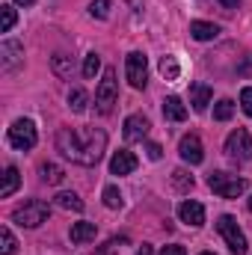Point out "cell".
Segmentation results:
<instances>
[{
    "mask_svg": "<svg viewBox=\"0 0 252 255\" xmlns=\"http://www.w3.org/2000/svg\"><path fill=\"white\" fill-rule=\"evenodd\" d=\"M15 3H21V6H33L36 0H15Z\"/></svg>",
    "mask_w": 252,
    "mask_h": 255,
    "instance_id": "cell-37",
    "label": "cell"
},
{
    "mask_svg": "<svg viewBox=\"0 0 252 255\" xmlns=\"http://www.w3.org/2000/svg\"><path fill=\"white\" fill-rule=\"evenodd\" d=\"M136 255H154V253H151V247H145V244H142V250H139Z\"/></svg>",
    "mask_w": 252,
    "mask_h": 255,
    "instance_id": "cell-36",
    "label": "cell"
},
{
    "mask_svg": "<svg viewBox=\"0 0 252 255\" xmlns=\"http://www.w3.org/2000/svg\"><path fill=\"white\" fill-rule=\"evenodd\" d=\"M232 116H235V104H232L229 98L217 101V107H214V119H217V122H229Z\"/></svg>",
    "mask_w": 252,
    "mask_h": 255,
    "instance_id": "cell-23",
    "label": "cell"
},
{
    "mask_svg": "<svg viewBox=\"0 0 252 255\" xmlns=\"http://www.w3.org/2000/svg\"><path fill=\"white\" fill-rule=\"evenodd\" d=\"M125 74H127V83H130L133 89H142V86H145V77H148V60H145L139 51L127 54Z\"/></svg>",
    "mask_w": 252,
    "mask_h": 255,
    "instance_id": "cell-8",
    "label": "cell"
},
{
    "mask_svg": "<svg viewBox=\"0 0 252 255\" xmlns=\"http://www.w3.org/2000/svg\"><path fill=\"white\" fill-rule=\"evenodd\" d=\"M217 232L223 235L226 247H229L235 255H247V238H244V232L238 229V220H235V217L223 214V217L217 220Z\"/></svg>",
    "mask_w": 252,
    "mask_h": 255,
    "instance_id": "cell-3",
    "label": "cell"
},
{
    "mask_svg": "<svg viewBox=\"0 0 252 255\" xmlns=\"http://www.w3.org/2000/svg\"><path fill=\"white\" fill-rule=\"evenodd\" d=\"M89 15H92V18H107V15H110V0H92Z\"/></svg>",
    "mask_w": 252,
    "mask_h": 255,
    "instance_id": "cell-28",
    "label": "cell"
},
{
    "mask_svg": "<svg viewBox=\"0 0 252 255\" xmlns=\"http://www.w3.org/2000/svg\"><path fill=\"white\" fill-rule=\"evenodd\" d=\"M107 133L101 128H60L57 130V151L80 166H95L104 157Z\"/></svg>",
    "mask_w": 252,
    "mask_h": 255,
    "instance_id": "cell-1",
    "label": "cell"
},
{
    "mask_svg": "<svg viewBox=\"0 0 252 255\" xmlns=\"http://www.w3.org/2000/svg\"><path fill=\"white\" fill-rule=\"evenodd\" d=\"M36 139H39V133H36V125L30 119H15L12 122V128H9V145L12 148L27 151V148L36 145Z\"/></svg>",
    "mask_w": 252,
    "mask_h": 255,
    "instance_id": "cell-5",
    "label": "cell"
},
{
    "mask_svg": "<svg viewBox=\"0 0 252 255\" xmlns=\"http://www.w3.org/2000/svg\"><path fill=\"white\" fill-rule=\"evenodd\" d=\"M98 68H101L98 54H89V57L83 60V74H86V77H95V74H98Z\"/></svg>",
    "mask_w": 252,
    "mask_h": 255,
    "instance_id": "cell-30",
    "label": "cell"
},
{
    "mask_svg": "<svg viewBox=\"0 0 252 255\" xmlns=\"http://www.w3.org/2000/svg\"><path fill=\"white\" fill-rule=\"evenodd\" d=\"M18 184H21L18 169H15V166H6V172H3V184H0V196H3V199H9L12 193L18 190Z\"/></svg>",
    "mask_w": 252,
    "mask_h": 255,
    "instance_id": "cell-18",
    "label": "cell"
},
{
    "mask_svg": "<svg viewBox=\"0 0 252 255\" xmlns=\"http://www.w3.org/2000/svg\"><path fill=\"white\" fill-rule=\"evenodd\" d=\"M0 57H3V68H6V71H12L15 65L21 63L24 48H21L18 42H3V45H0Z\"/></svg>",
    "mask_w": 252,
    "mask_h": 255,
    "instance_id": "cell-13",
    "label": "cell"
},
{
    "mask_svg": "<svg viewBox=\"0 0 252 255\" xmlns=\"http://www.w3.org/2000/svg\"><path fill=\"white\" fill-rule=\"evenodd\" d=\"M116 95H119V83H116V68H107L104 71V80L95 92V104H98V113H110L113 104H116Z\"/></svg>",
    "mask_w": 252,
    "mask_h": 255,
    "instance_id": "cell-6",
    "label": "cell"
},
{
    "mask_svg": "<svg viewBox=\"0 0 252 255\" xmlns=\"http://www.w3.org/2000/svg\"><path fill=\"white\" fill-rule=\"evenodd\" d=\"M160 255H187V253H184V247L172 244V247H163V253H160Z\"/></svg>",
    "mask_w": 252,
    "mask_h": 255,
    "instance_id": "cell-34",
    "label": "cell"
},
{
    "mask_svg": "<svg viewBox=\"0 0 252 255\" xmlns=\"http://www.w3.org/2000/svg\"><path fill=\"white\" fill-rule=\"evenodd\" d=\"M148 119L145 116H127L125 119V139L127 142H139L148 136Z\"/></svg>",
    "mask_w": 252,
    "mask_h": 255,
    "instance_id": "cell-12",
    "label": "cell"
},
{
    "mask_svg": "<svg viewBox=\"0 0 252 255\" xmlns=\"http://www.w3.org/2000/svg\"><path fill=\"white\" fill-rule=\"evenodd\" d=\"M241 104H244V113L252 116V86H247V89L241 92Z\"/></svg>",
    "mask_w": 252,
    "mask_h": 255,
    "instance_id": "cell-31",
    "label": "cell"
},
{
    "mask_svg": "<svg viewBox=\"0 0 252 255\" xmlns=\"http://www.w3.org/2000/svg\"><path fill=\"white\" fill-rule=\"evenodd\" d=\"M163 116H166L169 122H184V119H187V107L181 104V98L169 95V98H163Z\"/></svg>",
    "mask_w": 252,
    "mask_h": 255,
    "instance_id": "cell-15",
    "label": "cell"
},
{
    "mask_svg": "<svg viewBox=\"0 0 252 255\" xmlns=\"http://www.w3.org/2000/svg\"><path fill=\"white\" fill-rule=\"evenodd\" d=\"M226 151H229V157H235V160H252V136H250V130H244V128L232 130L229 139H226Z\"/></svg>",
    "mask_w": 252,
    "mask_h": 255,
    "instance_id": "cell-7",
    "label": "cell"
},
{
    "mask_svg": "<svg viewBox=\"0 0 252 255\" xmlns=\"http://www.w3.org/2000/svg\"><path fill=\"white\" fill-rule=\"evenodd\" d=\"M119 244H125V238H122V241H116V238H113V241H107V244H104V250H98L95 255H116Z\"/></svg>",
    "mask_w": 252,
    "mask_h": 255,
    "instance_id": "cell-32",
    "label": "cell"
},
{
    "mask_svg": "<svg viewBox=\"0 0 252 255\" xmlns=\"http://www.w3.org/2000/svg\"><path fill=\"white\" fill-rule=\"evenodd\" d=\"M220 3H223V6H226V9H235V6H238V3H241V0H220Z\"/></svg>",
    "mask_w": 252,
    "mask_h": 255,
    "instance_id": "cell-35",
    "label": "cell"
},
{
    "mask_svg": "<svg viewBox=\"0 0 252 255\" xmlns=\"http://www.w3.org/2000/svg\"><path fill=\"white\" fill-rule=\"evenodd\" d=\"M208 187L217 196H223V199H238L247 190V181L238 178V175H229V172H211L208 175Z\"/></svg>",
    "mask_w": 252,
    "mask_h": 255,
    "instance_id": "cell-4",
    "label": "cell"
},
{
    "mask_svg": "<svg viewBox=\"0 0 252 255\" xmlns=\"http://www.w3.org/2000/svg\"><path fill=\"white\" fill-rule=\"evenodd\" d=\"M15 250H18V244H15V238H12V232L3 226V229H0V253L3 255H15Z\"/></svg>",
    "mask_w": 252,
    "mask_h": 255,
    "instance_id": "cell-24",
    "label": "cell"
},
{
    "mask_svg": "<svg viewBox=\"0 0 252 255\" xmlns=\"http://www.w3.org/2000/svg\"><path fill=\"white\" fill-rule=\"evenodd\" d=\"M145 151H148V160H160V157H163V148H160L157 142H148Z\"/></svg>",
    "mask_w": 252,
    "mask_h": 255,
    "instance_id": "cell-33",
    "label": "cell"
},
{
    "mask_svg": "<svg viewBox=\"0 0 252 255\" xmlns=\"http://www.w3.org/2000/svg\"><path fill=\"white\" fill-rule=\"evenodd\" d=\"M160 74L166 77V80H178V74H181V65L175 57H163L160 60Z\"/></svg>",
    "mask_w": 252,
    "mask_h": 255,
    "instance_id": "cell-22",
    "label": "cell"
},
{
    "mask_svg": "<svg viewBox=\"0 0 252 255\" xmlns=\"http://www.w3.org/2000/svg\"><path fill=\"white\" fill-rule=\"evenodd\" d=\"M57 205L65 208V211H74V214L83 211V199H80L77 193H60V196H57Z\"/></svg>",
    "mask_w": 252,
    "mask_h": 255,
    "instance_id": "cell-19",
    "label": "cell"
},
{
    "mask_svg": "<svg viewBox=\"0 0 252 255\" xmlns=\"http://www.w3.org/2000/svg\"><path fill=\"white\" fill-rule=\"evenodd\" d=\"M104 205H107V208H122V205H125L119 187H104Z\"/></svg>",
    "mask_w": 252,
    "mask_h": 255,
    "instance_id": "cell-27",
    "label": "cell"
},
{
    "mask_svg": "<svg viewBox=\"0 0 252 255\" xmlns=\"http://www.w3.org/2000/svg\"><path fill=\"white\" fill-rule=\"evenodd\" d=\"M48 217H51V205L42 202V199H30V202H24L21 208H15V214H12V220H15L21 229H36V226H42Z\"/></svg>",
    "mask_w": 252,
    "mask_h": 255,
    "instance_id": "cell-2",
    "label": "cell"
},
{
    "mask_svg": "<svg viewBox=\"0 0 252 255\" xmlns=\"http://www.w3.org/2000/svg\"><path fill=\"white\" fill-rule=\"evenodd\" d=\"M211 95H214L211 86H205V83H193V86H190V104H193V110L202 113V110L211 104Z\"/></svg>",
    "mask_w": 252,
    "mask_h": 255,
    "instance_id": "cell-14",
    "label": "cell"
},
{
    "mask_svg": "<svg viewBox=\"0 0 252 255\" xmlns=\"http://www.w3.org/2000/svg\"><path fill=\"white\" fill-rule=\"evenodd\" d=\"M51 68H54L60 77H68V74H71V57H65V54H57V57L51 60Z\"/></svg>",
    "mask_w": 252,
    "mask_h": 255,
    "instance_id": "cell-25",
    "label": "cell"
},
{
    "mask_svg": "<svg viewBox=\"0 0 252 255\" xmlns=\"http://www.w3.org/2000/svg\"><path fill=\"white\" fill-rule=\"evenodd\" d=\"M178 154H181V160H187V163H202L205 160V148H202V139L196 136V133H187V136H181V142H178Z\"/></svg>",
    "mask_w": 252,
    "mask_h": 255,
    "instance_id": "cell-9",
    "label": "cell"
},
{
    "mask_svg": "<svg viewBox=\"0 0 252 255\" xmlns=\"http://www.w3.org/2000/svg\"><path fill=\"white\" fill-rule=\"evenodd\" d=\"M15 27V9L12 6H0V33H9Z\"/></svg>",
    "mask_w": 252,
    "mask_h": 255,
    "instance_id": "cell-26",
    "label": "cell"
},
{
    "mask_svg": "<svg viewBox=\"0 0 252 255\" xmlns=\"http://www.w3.org/2000/svg\"><path fill=\"white\" fill-rule=\"evenodd\" d=\"M250 211H252V199H250Z\"/></svg>",
    "mask_w": 252,
    "mask_h": 255,
    "instance_id": "cell-39",
    "label": "cell"
},
{
    "mask_svg": "<svg viewBox=\"0 0 252 255\" xmlns=\"http://www.w3.org/2000/svg\"><path fill=\"white\" fill-rule=\"evenodd\" d=\"M95 235H98L95 223H74L71 226V244H89V241H95Z\"/></svg>",
    "mask_w": 252,
    "mask_h": 255,
    "instance_id": "cell-17",
    "label": "cell"
},
{
    "mask_svg": "<svg viewBox=\"0 0 252 255\" xmlns=\"http://www.w3.org/2000/svg\"><path fill=\"white\" fill-rule=\"evenodd\" d=\"M202 255H214V253H202Z\"/></svg>",
    "mask_w": 252,
    "mask_h": 255,
    "instance_id": "cell-38",
    "label": "cell"
},
{
    "mask_svg": "<svg viewBox=\"0 0 252 255\" xmlns=\"http://www.w3.org/2000/svg\"><path fill=\"white\" fill-rule=\"evenodd\" d=\"M178 217H181V223H187L193 229L205 226V208H202L199 202H193V199H187V202L178 205Z\"/></svg>",
    "mask_w": 252,
    "mask_h": 255,
    "instance_id": "cell-10",
    "label": "cell"
},
{
    "mask_svg": "<svg viewBox=\"0 0 252 255\" xmlns=\"http://www.w3.org/2000/svg\"><path fill=\"white\" fill-rule=\"evenodd\" d=\"M172 184H175L178 190H190V187H193V178H190L184 169H175V172H172Z\"/></svg>",
    "mask_w": 252,
    "mask_h": 255,
    "instance_id": "cell-29",
    "label": "cell"
},
{
    "mask_svg": "<svg viewBox=\"0 0 252 255\" xmlns=\"http://www.w3.org/2000/svg\"><path fill=\"white\" fill-rule=\"evenodd\" d=\"M190 33H193V39H199V42H211V39L220 36V27L211 24V21H193V24H190Z\"/></svg>",
    "mask_w": 252,
    "mask_h": 255,
    "instance_id": "cell-16",
    "label": "cell"
},
{
    "mask_svg": "<svg viewBox=\"0 0 252 255\" xmlns=\"http://www.w3.org/2000/svg\"><path fill=\"white\" fill-rule=\"evenodd\" d=\"M133 169H136V157H133V151L119 148V151L110 157V172H113V175H127V172H133Z\"/></svg>",
    "mask_w": 252,
    "mask_h": 255,
    "instance_id": "cell-11",
    "label": "cell"
},
{
    "mask_svg": "<svg viewBox=\"0 0 252 255\" xmlns=\"http://www.w3.org/2000/svg\"><path fill=\"white\" fill-rule=\"evenodd\" d=\"M86 104H89V95L83 89H71L68 92V107L71 113H86Z\"/></svg>",
    "mask_w": 252,
    "mask_h": 255,
    "instance_id": "cell-20",
    "label": "cell"
},
{
    "mask_svg": "<svg viewBox=\"0 0 252 255\" xmlns=\"http://www.w3.org/2000/svg\"><path fill=\"white\" fill-rule=\"evenodd\" d=\"M42 178L48 181V184H63V178H65V172H63V166H57V163H42Z\"/></svg>",
    "mask_w": 252,
    "mask_h": 255,
    "instance_id": "cell-21",
    "label": "cell"
}]
</instances>
